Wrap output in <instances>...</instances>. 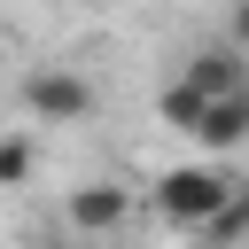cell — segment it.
Masks as SVG:
<instances>
[{
	"label": "cell",
	"mask_w": 249,
	"mask_h": 249,
	"mask_svg": "<svg viewBox=\"0 0 249 249\" xmlns=\"http://www.w3.org/2000/svg\"><path fill=\"white\" fill-rule=\"evenodd\" d=\"M233 171L226 163H171L163 179H156V210H163V226H187V233H202L226 202H233Z\"/></svg>",
	"instance_id": "cell-1"
},
{
	"label": "cell",
	"mask_w": 249,
	"mask_h": 249,
	"mask_svg": "<svg viewBox=\"0 0 249 249\" xmlns=\"http://www.w3.org/2000/svg\"><path fill=\"white\" fill-rule=\"evenodd\" d=\"M23 109H31L39 124H78V117L93 109V86H86L78 70H54V62H47V70L23 78Z\"/></svg>",
	"instance_id": "cell-2"
},
{
	"label": "cell",
	"mask_w": 249,
	"mask_h": 249,
	"mask_svg": "<svg viewBox=\"0 0 249 249\" xmlns=\"http://www.w3.org/2000/svg\"><path fill=\"white\" fill-rule=\"evenodd\" d=\"M202 148H241L249 140V86H233V93H210L202 101V117L187 124Z\"/></svg>",
	"instance_id": "cell-3"
},
{
	"label": "cell",
	"mask_w": 249,
	"mask_h": 249,
	"mask_svg": "<svg viewBox=\"0 0 249 249\" xmlns=\"http://www.w3.org/2000/svg\"><path fill=\"white\" fill-rule=\"evenodd\" d=\"M187 78H195L202 93H233V86H249V47H241V39H226V47H202V54L187 62Z\"/></svg>",
	"instance_id": "cell-4"
},
{
	"label": "cell",
	"mask_w": 249,
	"mask_h": 249,
	"mask_svg": "<svg viewBox=\"0 0 249 249\" xmlns=\"http://www.w3.org/2000/svg\"><path fill=\"white\" fill-rule=\"evenodd\" d=\"M62 226H78V233H117V226H124V187H78V195L62 202Z\"/></svg>",
	"instance_id": "cell-5"
},
{
	"label": "cell",
	"mask_w": 249,
	"mask_h": 249,
	"mask_svg": "<svg viewBox=\"0 0 249 249\" xmlns=\"http://www.w3.org/2000/svg\"><path fill=\"white\" fill-rule=\"evenodd\" d=\"M202 101H210V93H202L195 78H171V86H163V124H179V132H187V124L202 117Z\"/></svg>",
	"instance_id": "cell-6"
},
{
	"label": "cell",
	"mask_w": 249,
	"mask_h": 249,
	"mask_svg": "<svg viewBox=\"0 0 249 249\" xmlns=\"http://www.w3.org/2000/svg\"><path fill=\"white\" fill-rule=\"evenodd\" d=\"M31 179V140H0V187H23Z\"/></svg>",
	"instance_id": "cell-7"
},
{
	"label": "cell",
	"mask_w": 249,
	"mask_h": 249,
	"mask_svg": "<svg viewBox=\"0 0 249 249\" xmlns=\"http://www.w3.org/2000/svg\"><path fill=\"white\" fill-rule=\"evenodd\" d=\"M233 39H241V47H249V0H241V8H233Z\"/></svg>",
	"instance_id": "cell-8"
}]
</instances>
